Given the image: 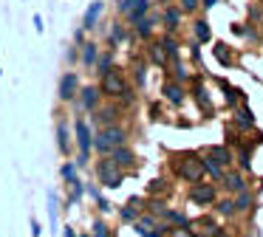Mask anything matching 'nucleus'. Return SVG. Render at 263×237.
I'll list each match as a JSON object with an SVG mask.
<instances>
[{"label":"nucleus","instance_id":"obj_3","mask_svg":"<svg viewBox=\"0 0 263 237\" xmlns=\"http://www.w3.org/2000/svg\"><path fill=\"white\" fill-rule=\"evenodd\" d=\"M204 158L198 152H181L176 161V175L187 184H195V181H204Z\"/></svg>","mask_w":263,"mask_h":237},{"label":"nucleus","instance_id":"obj_43","mask_svg":"<svg viewBox=\"0 0 263 237\" xmlns=\"http://www.w3.org/2000/svg\"><path fill=\"white\" fill-rule=\"evenodd\" d=\"M170 237H195V234L187 229V226H181V229H170Z\"/></svg>","mask_w":263,"mask_h":237},{"label":"nucleus","instance_id":"obj_15","mask_svg":"<svg viewBox=\"0 0 263 237\" xmlns=\"http://www.w3.org/2000/svg\"><path fill=\"white\" fill-rule=\"evenodd\" d=\"M99 51H102V45H99L97 40L88 37V43L80 48V65H82V71H91L93 73V65H97V60H99Z\"/></svg>","mask_w":263,"mask_h":237},{"label":"nucleus","instance_id":"obj_36","mask_svg":"<svg viewBox=\"0 0 263 237\" xmlns=\"http://www.w3.org/2000/svg\"><path fill=\"white\" fill-rule=\"evenodd\" d=\"M48 218H51V231H57V203H54V192H48Z\"/></svg>","mask_w":263,"mask_h":237},{"label":"nucleus","instance_id":"obj_49","mask_svg":"<svg viewBox=\"0 0 263 237\" xmlns=\"http://www.w3.org/2000/svg\"><path fill=\"white\" fill-rule=\"evenodd\" d=\"M215 237H227V234H221V231H215Z\"/></svg>","mask_w":263,"mask_h":237},{"label":"nucleus","instance_id":"obj_23","mask_svg":"<svg viewBox=\"0 0 263 237\" xmlns=\"http://www.w3.org/2000/svg\"><path fill=\"white\" fill-rule=\"evenodd\" d=\"M110 161L116 164V167H130L133 161H136V155H133V150L127 144H119V147H114V150H110Z\"/></svg>","mask_w":263,"mask_h":237},{"label":"nucleus","instance_id":"obj_44","mask_svg":"<svg viewBox=\"0 0 263 237\" xmlns=\"http://www.w3.org/2000/svg\"><path fill=\"white\" fill-rule=\"evenodd\" d=\"M223 0H201V11H212L215 6H221Z\"/></svg>","mask_w":263,"mask_h":237},{"label":"nucleus","instance_id":"obj_51","mask_svg":"<svg viewBox=\"0 0 263 237\" xmlns=\"http://www.w3.org/2000/svg\"><path fill=\"white\" fill-rule=\"evenodd\" d=\"M257 3H260V6H263V0H257Z\"/></svg>","mask_w":263,"mask_h":237},{"label":"nucleus","instance_id":"obj_52","mask_svg":"<svg viewBox=\"0 0 263 237\" xmlns=\"http://www.w3.org/2000/svg\"><path fill=\"white\" fill-rule=\"evenodd\" d=\"M0 73H3V68H0Z\"/></svg>","mask_w":263,"mask_h":237},{"label":"nucleus","instance_id":"obj_10","mask_svg":"<svg viewBox=\"0 0 263 237\" xmlns=\"http://www.w3.org/2000/svg\"><path fill=\"white\" fill-rule=\"evenodd\" d=\"M184 9L178 3H167V6H161V28L164 31H173V34H178L181 31V26H184Z\"/></svg>","mask_w":263,"mask_h":237},{"label":"nucleus","instance_id":"obj_14","mask_svg":"<svg viewBox=\"0 0 263 237\" xmlns=\"http://www.w3.org/2000/svg\"><path fill=\"white\" fill-rule=\"evenodd\" d=\"M190 37L198 40L201 45L212 43V40H215V34H212V23L206 20L204 14H195V17H193V26H190Z\"/></svg>","mask_w":263,"mask_h":237},{"label":"nucleus","instance_id":"obj_47","mask_svg":"<svg viewBox=\"0 0 263 237\" xmlns=\"http://www.w3.org/2000/svg\"><path fill=\"white\" fill-rule=\"evenodd\" d=\"M31 234L40 237V226H37V220H31Z\"/></svg>","mask_w":263,"mask_h":237},{"label":"nucleus","instance_id":"obj_2","mask_svg":"<svg viewBox=\"0 0 263 237\" xmlns=\"http://www.w3.org/2000/svg\"><path fill=\"white\" fill-rule=\"evenodd\" d=\"M127 141V130L122 124H110V127H99V133L93 135V150L99 155H110V150Z\"/></svg>","mask_w":263,"mask_h":237},{"label":"nucleus","instance_id":"obj_18","mask_svg":"<svg viewBox=\"0 0 263 237\" xmlns=\"http://www.w3.org/2000/svg\"><path fill=\"white\" fill-rule=\"evenodd\" d=\"M161 96H164L167 102H170V105H181L184 102V85L181 82H176V79H167L164 85H161Z\"/></svg>","mask_w":263,"mask_h":237},{"label":"nucleus","instance_id":"obj_6","mask_svg":"<svg viewBox=\"0 0 263 237\" xmlns=\"http://www.w3.org/2000/svg\"><path fill=\"white\" fill-rule=\"evenodd\" d=\"M74 139H77V144H80V158H77V164H85L88 161V155H91V150H93V133H91V124L85 122V118H77L74 122Z\"/></svg>","mask_w":263,"mask_h":237},{"label":"nucleus","instance_id":"obj_42","mask_svg":"<svg viewBox=\"0 0 263 237\" xmlns=\"http://www.w3.org/2000/svg\"><path fill=\"white\" fill-rule=\"evenodd\" d=\"M93 237H110L108 226H105V223H93Z\"/></svg>","mask_w":263,"mask_h":237},{"label":"nucleus","instance_id":"obj_5","mask_svg":"<svg viewBox=\"0 0 263 237\" xmlns=\"http://www.w3.org/2000/svg\"><path fill=\"white\" fill-rule=\"evenodd\" d=\"M80 88H82V79L77 71H63L57 79V99L60 102H74L80 96Z\"/></svg>","mask_w":263,"mask_h":237},{"label":"nucleus","instance_id":"obj_16","mask_svg":"<svg viewBox=\"0 0 263 237\" xmlns=\"http://www.w3.org/2000/svg\"><path fill=\"white\" fill-rule=\"evenodd\" d=\"M122 118V107L119 105H105V107H97L93 110V122L99 127H110V124H119Z\"/></svg>","mask_w":263,"mask_h":237},{"label":"nucleus","instance_id":"obj_7","mask_svg":"<svg viewBox=\"0 0 263 237\" xmlns=\"http://www.w3.org/2000/svg\"><path fill=\"white\" fill-rule=\"evenodd\" d=\"M99 31H105V45H110V48H116V45H122L125 40H136L130 31V26H127L122 17H116V20L108 23V28H99Z\"/></svg>","mask_w":263,"mask_h":237},{"label":"nucleus","instance_id":"obj_26","mask_svg":"<svg viewBox=\"0 0 263 237\" xmlns=\"http://www.w3.org/2000/svg\"><path fill=\"white\" fill-rule=\"evenodd\" d=\"M193 99L198 102L201 110H210V93H206V88H204L201 79H195V82H193Z\"/></svg>","mask_w":263,"mask_h":237},{"label":"nucleus","instance_id":"obj_25","mask_svg":"<svg viewBox=\"0 0 263 237\" xmlns=\"http://www.w3.org/2000/svg\"><path fill=\"white\" fill-rule=\"evenodd\" d=\"M212 56H215V62H221L223 68H229L232 65V51H229V45L227 43H221V40H212Z\"/></svg>","mask_w":263,"mask_h":237},{"label":"nucleus","instance_id":"obj_35","mask_svg":"<svg viewBox=\"0 0 263 237\" xmlns=\"http://www.w3.org/2000/svg\"><path fill=\"white\" fill-rule=\"evenodd\" d=\"M238 150H240V158H238V161H240V169H249V167H252V147L240 144Z\"/></svg>","mask_w":263,"mask_h":237},{"label":"nucleus","instance_id":"obj_19","mask_svg":"<svg viewBox=\"0 0 263 237\" xmlns=\"http://www.w3.org/2000/svg\"><path fill=\"white\" fill-rule=\"evenodd\" d=\"M159 40H161V45H164V51H167V56H170V62H178V60H181V40H178V34L164 31Z\"/></svg>","mask_w":263,"mask_h":237},{"label":"nucleus","instance_id":"obj_13","mask_svg":"<svg viewBox=\"0 0 263 237\" xmlns=\"http://www.w3.org/2000/svg\"><path fill=\"white\" fill-rule=\"evenodd\" d=\"M190 198H193L195 203H201V206L215 203L218 201V186L215 184H206V181H195V184L190 186Z\"/></svg>","mask_w":263,"mask_h":237},{"label":"nucleus","instance_id":"obj_17","mask_svg":"<svg viewBox=\"0 0 263 237\" xmlns=\"http://www.w3.org/2000/svg\"><path fill=\"white\" fill-rule=\"evenodd\" d=\"M232 124H235V130H238V133L255 130V124H257V122H255V113H252L249 107H246V102L235 107V113H232Z\"/></svg>","mask_w":263,"mask_h":237},{"label":"nucleus","instance_id":"obj_21","mask_svg":"<svg viewBox=\"0 0 263 237\" xmlns=\"http://www.w3.org/2000/svg\"><path fill=\"white\" fill-rule=\"evenodd\" d=\"M114 65H116V51L110 48V45H105V48L99 51V60H97V65H93V73L102 76V73H108Z\"/></svg>","mask_w":263,"mask_h":237},{"label":"nucleus","instance_id":"obj_30","mask_svg":"<svg viewBox=\"0 0 263 237\" xmlns=\"http://www.w3.org/2000/svg\"><path fill=\"white\" fill-rule=\"evenodd\" d=\"M187 54H190V62L201 68V43L198 40H193V37L187 40Z\"/></svg>","mask_w":263,"mask_h":237},{"label":"nucleus","instance_id":"obj_39","mask_svg":"<svg viewBox=\"0 0 263 237\" xmlns=\"http://www.w3.org/2000/svg\"><path fill=\"white\" fill-rule=\"evenodd\" d=\"M71 40H74V45H80V48H82V45L88 43V31H85L82 26H77V28H74V37H71Z\"/></svg>","mask_w":263,"mask_h":237},{"label":"nucleus","instance_id":"obj_20","mask_svg":"<svg viewBox=\"0 0 263 237\" xmlns=\"http://www.w3.org/2000/svg\"><path fill=\"white\" fill-rule=\"evenodd\" d=\"M221 184H223V189H227V192H235V195L246 189V178L238 172V169H227L223 178H221Z\"/></svg>","mask_w":263,"mask_h":237},{"label":"nucleus","instance_id":"obj_53","mask_svg":"<svg viewBox=\"0 0 263 237\" xmlns=\"http://www.w3.org/2000/svg\"><path fill=\"white\" fill-rule=\"evenodd\" d=\"M82 237H88V234H82Z\"/></svg>","mask_w":263,"mask_h":237},{"label":"nucleus","instance_id":"obj_50","mask_svg":"<svg viewBox=\"0 0 263 237\" xmlns=\"http://www.w3.org/2000/svg\"><path fill=\"white\" fill-rule=\"evenodd\" d=\"M108 3H114V6H116V3H119V0H108Z\"/></svg>","mask_w":263,"mask_h":237},{"label":"nucleus","instance_id":"obj_29","mask_svg":"<svg viewBox=\"0 0 263 237\" xmlns=\"http://www.w3.org/2000/svg\"><path fill=\"white\" fill-rule=\"evenodd\" d=\"M57 147H60V152H68V150H71L68 124H65V122H60V124H57Z\"/></svg>","mask_w":263,"mask_h":237},{"label":"nucleus","instance_id":"obj_41","mask_svg":"<svg viewBox=\"0 0 263 237\" xmlns=\"http://www.w3.org/2000/svg\"><path fill=\"white\" fill-rule=\"evenodd\" d=\"M150 229H153V218H142V220H139V231H142V234H150Z\"/></svg>","mask_w":263,"mask_h":237},{"label":"nucleus","instance_id":"obj_31","mask_svg":"<svg viewBox=\"0 0 263 237\" xmlns=\"http://www.w3.org/2000/svg\"><path fill=\"white\" fill-rule=\"evenodd\" d=\"M176 3L184 9V14H187V17L201 14V0H176Z\"/></svg>","mask_w":263,"mask_h":237},{"label":"nucleus","instance_id":"obj_24","mask_svg":"<svg viewBox=\"0 0 263 237\" xmlns=\"http://www.w3.org/2000/svg\"><path fill=\"white\" fill-rule=\"evenodd\" d=\"M215 82H218V85H221V88H223V96H227V102H229V105H232V107L243 105V99H246V96H243V90H240V88H235L232 82H227V79H221V76H218Z\"/></svg>","mask_w":263,"mask_h":237},{"label":"nucleus","instance_id":"obj_1","mask_svg":"<svg viewBox=\"0 0 263 237\" xmlns=\"http://www.w3.org/2000/svg\"><path fill=\"white\" fill-rule=\"evenodd\" d=\"M99 90H102L105 99H130L133 96L130 79H127V73L119 65H114L108 73L99 76Z\"/></svg>","mask_w":263,"mask_h":237},{"label":"nucleus","instance_id":"obj_40","mask_svg":"<svg viewBox=\"0 0 263 237\" xmlns=\"http://www.w3.org/2000/svg\"><path fill=\"white\" fill-rule=\"evenodd\" d=\"M144 71H147V65H144V62H136V65H133V76H136L139 85H144Z\"/></svg>","mask_w":263,"mask_h":237},{"label":"nucleus","instance_id":"obj_45","mask_svg":"<svg viewBox=\"0 0 263 237\" xmlns=\"http://www.w3.org/2000/svg\"><path fill=\"white\" fill-rule=\"evenodd\" d=\"M122 220H127V223H130V220H136V212H133L130 206H127V209H122Z\"/></svg>","mask_w":263,"mask_h":237},{"label":"nucleus","instance_id":"obj_8","mask_svg":"<svg viewBox=\"0 0 263 237\" xmlns=\"http://www.w3.org/2000/svg\"><path fill=\"white\" fill-rule=\"evenodd\" d=\"M102 23H105V0H91L88 9L82 11V17H80V26L85 28L88 34H93V31L102 28Z\"/></svg>","mask_w":263,"mask_h":237},{"label":"nucleus","instance_id":"obj_12","mask_svg":"<svg viewBox=\"0 0 263 237\" xmlns=\"http://www.w3.org/2000/svg\"><path fill=\"white\" fill-rule=\"evenodd\" d=\"M144 60L153 62L156 68H167V65H170V56H167V51H164V45H161L159 37H153V40L144 43Z\"/></svg>","mask_w":263,"mask_h":237},{"label":"nucleus","instance_id":"obj_46","mask_svg":"<svg viewBox=\"0 0 263 237\" xmlns=\"http://www.w3.org/2000/svg\"><path fill=\"white\" fill-rule=\"evenodd\" d=\"M34 28H37V34L46 31V26H43V17H40V14H34Z\"/></svg>","mask_w":263,"mask_h":237},{"label":"nucleus","instance_id":"obj_37","mask_svg":"<svg viewBox=\"0 0 263 237\" xmlns=\"http://www.w3.org/2000/svg\"><path fill=\"white\" fill-rule=\"evenodd\" d=\"M136 3L139 0H119V3H116V17H125L130 9H136Z\"/></svg>","mask_w":263,"mask_h":237},{"label":"nucleus","instance_id":"obj_22","mask_svg":"<svg viewBox=\"0 0 263 237\" xmlns=\"http://www.w3.org/2000/svg\"><path fill=\"white\" fill-rule=\"evenodd\" d=\"M153 9H156V0H139V3H136V9H130L125 17H122V20H125L127 26H133L136 20H142V17H147Z\"/></svg>","mask_w":263,"mask_h":237},{"label":"nucleus","instance_id":"obj_28","mask_svg":"<svg viewBox=\"0 0 263 237\" xmlns=\"http://www.w3.org/2000/svg\"><path fill=\"white\" fill-rule=\"evenodd\" d=\"M204 169H206V172H210L215 181H221V178H223V172H227V169H223V164H218L215 158L210 155V152L204 155Z\"/></svg>","mask_w":263,"mask_h":237},{"label":"nucleus","instance_id":"obj_48","mask_svg":"<svg viewBox=\"0 0 263 237\" xmlns=\"http://www.w3.org/2000/svg\"><path fill=\"white\" fill-rule=\"evenodd\" d=\"M167 3H176V0H156V6H167Z\"/></svg>","mask_w":263,"mask_h":237},{"label":"nucleus","instance_id":"obj_38","mask_svg":"<svg viewBox=\"0 0 263 237\" xmlns=\"http://www.w3.org/2000/svg\"><path fill=\"white\" fill-rule=\"evenodd\" d=\"M235 206H238V209H249L252 206V195H249V192H238V195H235Z\"/></svg>","mask_w":263,"mask_h":237},{"label":"nucleus","instance_id":"obj_4","mask_svg":"<svg viewBox=\"0 0 263 237\" xmlns=\"http://www.w3.org/2000/svg\"><path fill=\"white\" fill-rule=\"evenodd\" d=\"M159 28H161V6H156L147 17H142V20L133 23L130 31H133V37H136L139 43H147V40L156 37V31H159Z\"/></svg>","mask_w":263,"mask_h":237},{"label":"nucleus","instance_id":"obj_11","mask_svg":"<svg viewBox=\"0 0 263 237\" xmlns=\"http://www.w3.org/2000/svg\"><path fill=\"white\" fill-rule=\"evenodd\" d=\"M99 99H102V90H99V82L97 85H82L80 88V96H77V110H85V113H93L99 107Z\"/></svg>","mask_w":263,"mask_h":237},{"label":"nucleus","instance_id":"obj_32","mask_svg":"<svg viewBox=\"0 0 263 237\" xmlns=\"http://www.w3.org/2000/svg\"><path fill=\"white\" fill-rule=\"evenodd\" d=\"M235 212H238V206H235V201H229V198H223V201H218V214H223V218H232Z\"/></svg>","mask_w":263,"mask_h":237},{"label":"nucleus","instance_id":"obj_9","mask_svg":"<svg viewBox=\"0 0 263 237\" xmlns=\"http://www.w3.org/2000/svg\"><path fill=\"white\" fill-rule=\"evenodd\" d=\"M97 178L102 186L116 189V186L122 184V178H125V172H122V167H116V164L110 161V155H102V161L97 164Z\"/></svg>","mask_w":263,"mask_h":237},{"label":"nucleus","instance_id":"obj_34","mask_svg":"<svg viewBox=\"0 0 263 237\" xmlns=\"http://www.w3.org/2000/svg\"><path fill=\"white\" fill-rule=\"evenodd\" d=\"M246 11H249V23L260 26V20H263V6H260V3H249V6H246Z\"/></svg>","mask_w":263,"mask_h":237},{"label":"nucleus","instance_id":"obj_33","mask_svg":"<svg viewBox=\"0 0 263 237\" xmlns=\"http://www.w3.org/2000/svg\"><path fill=\"white\" fill-rule=\"evenodd\" d=\"M77 167H80L77 161H65L63 167H60V175H63V181H74V178H77Z\"/></svg>","mask_w":263,"mask_h":237},{"label":"nucleus","instance_id":"obj_27","mask_svg":"<svg viewBox=\"0 0 263 237\" xmlns=\"http://www.w3.org/2000/svg\"><path fill=\"white\" fill-rule=\"evenodd\" d=\"M210 152L212 158H215L218 164H223V167H229V164H232V152H229V147H223V144H218V147H210Z\"/></svg>","mask_w":263,"mask_h":237}]
</instances>
